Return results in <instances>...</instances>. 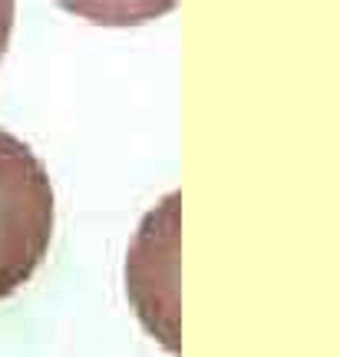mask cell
Wrapping results in <instances>:
<instances>
[{"label": "cell", "mask_w": 340, "mask_h": 357, "mask_svg": "<svg viewBox=\"0 0 340 357\" xmlns=\"http://www.w3.org/2000/svg\"><path fill=\"white\" fill-rule=\"evenodd\" d=\"M53 185L40 155L0 129V301L20 291L53 242Z\"/></svg>", "instance_id": "1"}, {"label": "cell", "mask_w": 340, "mask_h": 357, "mask_svg": "<svg viewBox=\"0 0 340 357\" xmlns=\"http://www.w3.org/2000/svg\"><path fill=\"white\" fill-rule=\"evenodd\" d=\"M176 202L178 195H169L162 208H155L136 248L129 255V294L136 301L142 321L149 324L165 344L176 347V311H172V252H176Z\"/></svg>", "instance_id": "2"}, {"label": "cell", "mask_w": 340, "mask_h": 357, "mask_svg": "<svg viewBox=\"0 0 340 357\" xmlns=\"http://www.w3.org/2000/svg\"><path fill=\"white\" fill-rule=\"evenodd\" d=\"M63 10L100 26H139L176 10L178 0H56Z\"/></svg>", "instance_id": "3"}, {"label": "cell", "mask_w": 340, "mask_h": 357, "mask_svg": "<svg viewBox=\"0 0 340 357\" xmlns=\"http://www.w3.org/2000/svg\"><path fill=\"white\" fill-rule=\"evenodd\" d=\"M13 7H17V0H0V60H3V53H7V43H10Z\"/></svg>", "instance_id": "4"}]
</instances>
